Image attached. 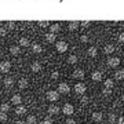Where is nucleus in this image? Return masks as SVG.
Masks as SVG:
<instances>
[{"label": "nucleus", "mask_w": 124, "mask_h": 124, "mask_svg": "<svg viewBox=\"0 0 124 124\" xmlns=\"http://www.w3.org/2000/svg\"><path fill=\"white\" fill-rule=\"evenodd\" d=\"M21 101H22L21 95H13V98H11V102H13L14 105H19V103H21Z\"/></svg>", "instance_id": "ddd939ff"}, {"label": "nucleus", "mask_w": 124, "mask_h": 124, "mask_svg": "<svg viewBox=\"0 0 124 124\" xmlns=\"http://www.w3.org/2000/svg\"><path fill=\"white\" fill-rule=\"evenodd\" d=\"M10 53L13 54V55H17V54L19 53V47H18V46H14V47H11V48H10Z\"/></svg>", "instance_id": "4be33fe9"}, {"label": "nucleus", "mask_w": 124, "mask_h": 124, "mask_svg": "<svg viewBox=\"0 0 124 124\" xmlns=\"http://www.w3.org/2000/svg\"><path fill=\"white\" fill-rule=\"evenodd\" d=\"M121 99H123V101H124V94H123V95H121Z\"/></svg>", "instance_id": "c03bdc74"}, {"label": "nucleus", "mask_w": 124, "mask_h": 124, "mask_svg": "<svg viewBox=\"0 0 124 124\" xmlns=\"http://www.w3.org/2000/svg\"><path fill=\"white\" fill-rule=\"evenodd\" d=\"M119 41L120 43H124V33H121V35L119 36Z\"/></svg>", "instance_id": "4c0bfd02"}, {"label": "nucleus", "mask_w": 124, "mask_h": 124, "mask_svg": "<svg viewBox=\"0 0 124 124\" xmlns=\"http://www.w3.org/2000/svg\"><path fill=\"white\" fill-rule=\"evenodd\" d=\"M85 84L84 83H77V84H75V93L77 94H84L85 93Z\"/></svg>", "instance_id": "7ed1b4c3"}, {"label": "nucleus", "mask_w": 124, "mask_h": 124, "mask_svg": "<svg viewBox=\"0 0 124 124\" xmlns=\"http://www.w3.org/2000/svg\"><path fill=\"white\" fill-rule=\"evenodd\" d=\"M68 62H69V63H76V62H77V57H76V55H69Z\"/></svg>", "instance_id": "a878e982"}, {"label": "nucleus", "mask_w": 124, "mask_h": 124, "mask_svg": "<svg viewBox=\"0 0 124 124\" xmlns=\"http://www.w3.org/2000/svg\"><path fill=\"white\" fill-rule=\"evenodd\" d=\"M58 76H59V73H58L57 70H55V72H53V73H51V77H53V79H58Z\"/></svg>", "instance_id": "f704fd0d"}, {"label": "nucleus", "mask_w": 124, "mask_h": 124, "mask_svg": "<svg viewBox=\"0 0 124 124\" xmlns=\"http://www.w3.org/2000/svg\"><path fill=\"white\" fill-rule=\"evenodd\" d=\"M25 123L26 124H36V117L35 116H28V119Z\"/></svg>", "instance_id": "412c9836"}, {"label": "nucleus", "mask_w": 124, "mask_h": 124, "mask_svg": "<svg viewBox=\"0 0 124 124\" xmlns=\"http://www.w3.org/2000/svg\"><path fill=\"white\" fill-rule=\"evenodd\" d=\"M80 40H81V41H83V43H87V41H88V37H87V36H81V37H80Z\"/></svg>", "instance_id": "c9c22d12"}, {"label": "nucleus", "mask_w": 124, "mask_h": 124, "mask_svg": "<svg viewBox=\"0 0 124 124\" xmlns=\"http://www.w3.org/2000/svg\"><path fill=\"white\" fill-rule=\"evenodd\" d=\"M6 35V31L4 29H0V36H4Z\"/></svg>", "instance_id": "79ce46f5"}, {"label": "nucleus", "mask_w": 124, "mask_h": 124, "mask_svg": "<svg viewBox=\"0 0 124 124\" xmlns=\"http://www.w3.org/2000/svg\"><path fill=\"white\" fill-rule=\"evenodd\" d=\"M120 65V59L117 57H110L108 59V66L110 68H117Z\"/></svg>", "instance_id": "f257e3e1"}, {"label": "nucleus", "mask_w": 124, "mask_h": 124, "mask_svg": "<svg viewBox=\"0 0 124 124\" xmlns=\"http://www.w3.org/2000/svg\"><path fill=\"white\" fill-rule=\"evenodd\" d=\"M88 25H90V22H88V21H84V22H81V26H88Z\"/></svg>", "instance_id": "ea45409f"}, {"label": "nucleus", "mask_w": 124, "mask_h": 124, "mask_svg": "<svg viewBox=\"0 0 124 124\" xmlns=\"http://www.w3.org/2000/svg\"><path fill=\"white\" fill-rule=\"evenodd\" d=\"M77 26H79V25H77V22H70V23H69V29H70V31L76 29Z\"/></svg>", "instance_id": "7c9ffc66"}, {"label": "nucleus", "mask_w": 124, "mask_h": 124, "mask_svg": "<svg viewBox=\"0 0 124 124\" xmlns=\"http://www.w3.org/2000/svg\"><path fill=\"white\" fill-rule=\"evenodd\" d=\"M58 98H59L58 91H48V93H47V99H48V101L55 102V101H58Z\"/></svg>", "instance_id": "f03ea898"}, {"label": "nucleus", "mask_w": 124, "mask_h": 124, "mask_svg": "<svg viewBox=\"0 0 124 124\" xmlns=\"http://www.w3.org/2000/svg\"><path fill=\"white\" fill-rule=\"evenodd\" d=\"M32 48H33L35 53H41V47H40L39 44H33V46H32Z\"/></svg>", "instance_id": "c85d7f7f"}, {"label": "nucleus", "mask_w": 124, "mask_h": 124, "mask_svg": "<svg viewBox=\"0 0 124 124\" xmlns=\"http://www.w3.org/2000/svg\"><path fill=\"white\" fill-rule=\"evenodd\" d=\"M102 119H103V115H102L101 112H94V113H93V120H94V121L101 123Z\"/></svg>", "instance_id": "6e6552de"}, {"label": "nucleus", "mask_w": 124, "mask_h": 124, "mask_svg": "<svg viewBox=\"0 0 124 124\" xmlns=\"http://www.w3.org/2000/svg\"><path fill=\"white\" fill-rule=\"evenodd\" d=\"M43 124H53V120H51V117H46L44 121H43Z\"/></svg>", "instance_id": "473e14b6"}, {"label": "nucleus", "mask_w": 124, "mask_h": 124, "mask_svg": "<svg viewBox=\"0 0 124 124\" xmlns=\"http://www.w3.org/2000/svg\"><path fill=\"white\" fill-rule=\"evenodd\" d=\"M88 101H90L88 97H83L81 99H80V102H81V103H88Z\"/></svg>", "instance_id": "72a5a7b5"}, {"label": "nucleus", "mask_w": 124, "mask_h": 124, "mask_svg": "<svg viewBox=\"0 0 124 124\" xmlns=\"http://www.w3.org/2000/svg\"><path fill=\"white\" fill-rule=\"evenodd\" d=\"M58 31H59V25H58V23L51 25V33H57Z\"/></svg>", "instance_id": "bb28decb"}, {"label": "nucleus", "mask_w": 124, "mask_h": 124, "mask_svg": "<svg viewBox=\"0 0 124 124\" xmlns=\"http://www.w3.org/2000/svg\"><path fill=\"white\" fill-rule=\"evenodd\" d=\"M13 84H14V80H13V77H6V79H4V85L7 87V88H10V87H13Z\"/></svg>", "instance_id": "2eb2a0df"}, {"label": "nucleus", "mask_w": 124, "mask_h": 124, "mask_svg": "<svg viewBox=\"0 0 124 124\" xmlns=\"http://www.w3.org/2000/svg\"><path fill=\"white\" fill-rule=\"evenodd\" d=\"M113 51H115V46L113 44H106L105 46V53L106 54H112Z\"/></svg>", "instance_id": "f3484780"}, {"label": "nucleus", "mask_w": 124, "mask_h": 124, "mask_svg": "<svg viewBox=\"0 0 124 124\" xmlns=\"http://www.w3.org/2000/svg\"><path fill=\"white\" fill-rule=\"evenodd\" d=\"M39 25H40V26H48V23H47V22H40Z\"/></svg>", "instance_id": "a19ab883"}, {"label": "nucleus", "mask_w": 124, "mask_h": 124, "mask_svg": "<svg viewBox=\"0 0 124 124\" xmlns=\"http://www.w3.org/2000/svg\"><path fill=\"white\" fill-rule=\"evenodd\" d=\"M88 55L90 57H95V55H97V48H95V47H90L88 48Z\"/></svg>", "instance_id": "5701e85b"}, {"label": "nucleus", "mask_w": 124, "mask_h": 124, "mask_svg": "<svg viewBox=\"0 0 124 124\" xmlns=\"http://www.w3.org/2000/svg\"><path fill=\"white\" fill-rule=\"evenodd\" d=\"M58 91L62 93V94H68L70 91V88H69V85H68L66 83H61V84L58 85Z\"/></svg>", "instance_id": "423d86ee"}, {"label": "nucleus", "mask_w": 124, "mask_h": 124, "mask_svg": "<svg viewBox=\"0 0 124 124\" xmlns=\"http://www.w3.org/2000/svg\"><path fill=\"white\" fill-rule=\"evenodd\" d=\"M57 50L59 53H63V51H66L68 50V44L65 41H58L57 43Z\"/></svg>", "instance_id": "0eeeda50"}, {"label": "nucleus", "mask_w": 124, "mask_h": 124, "mask_svg": "<svg viewBox=\"0 0 124 124\" xmlns=\"http://www.w3.org/2000/svg\"><path fill=\"white\" fill-rule=\"evenodd\" d=\"M116 120H117V116H116L115 113H110V115H109V121H110V123H116Z\"/></svg>", "instance_id": "cd10ccee"}, {"label": "nucleus", "mask_w": 124, "mask_h": 124, "mask_svg": "<svg viewBox=\"0 0 124 124\" xmlns=\"http://www.w3.org/2000/svg\"><path fill=\"white\" fill-rule=\"evenodd\" d=\"M72 76L75 77V79H84V70L83 69H75V72L72 73Z\"/></svg>", "instance_id": "20e7f679"}, {"label": "nucleus", "mask_w": 124, "mask_h": 124, "mask_svg": "<svg viewBox=\"0 0 124 124\" xmlns=\"http://www.w3.org/2000/svg\"><path fill=\"white\" fill-rule=\"evenodd\" d=\"M15 124H26L25 121H15Z\"/></svg>", "instance_id": "37998d69"}, {"label": "nucleus", "mask_w": 124, "mask_h": 124, "mask_svg": "<svg viewBox=\"0 0 124 124\" xmlns=\"http://www.w3.org/2000/svg\"><path fill=\"white\" fill-rule=\"evenodd\" d=\"M8 109H10V108H8V103H1V105H0V110L3 112V113H6Z\"/></svg>", "instance_id": "393cba45"}, {"label": "nucleus", "mask_w": 124, "mask_h": 124, "mask_svg": "<svg viewBox=\"0 0 124 124\" xmlns=\"http://www.w3.org/2000/svg\"><path fill=\"white\" fill-rule=\"evenodd\" d=\"M6 120H7V115L1 112V113H0V121H6Z\"/></svg>", "instance_id": "2f4dec72"}, {"label": "nucleus", "mask_w": 124, "mask_h": 124, "mask_svg": "<svg viewBox=\"0 0 124 124\" xmlns=\"http://www.w3.org/2000/svg\"><path fill=\"white\" fill-rule=\"evenodd\" d=\"M73 112H75V108H73L72 103H66V105H63V113H65V115L69 116V115H72Z\"/></svg>", "instance_id": "39448f33"}, {"label": "nucleus", "mask_w": 124, "mask_h": 124, "mask_svg": "<svg viewBox=\"0 0 124 124\" xmlns=\"http://www.w3.org/2000/svg\"><path fill=\"white\" fill-rule=\"evenodd\" d=\"M31 69H32V72H39L40 69H41V65H40L39 62H33V63H32V66H31Z\"/></svg>", "instance_id": "4468645a"}, {"label": "nucleus", "mask_w": 124, "mask_h": 124, "mask_svg": "<svg viewBox=\"0 0 124 124\" xmlns=\"http://www.w3.org/2000/svg\"><path fill=\"white\" fill-rule=\"evenodd\" d=\"M66 124H76V121L73 119H68L66 120Z\"/></svg>", "instance_id": "58836bf2"}, {"label": "nucleus", "mask_w": 124, "mask_h": 124, "mask_svg": "<svg viewBox=\"0 0 124 124\" xmlns=\"http://www.w3.org/2000/svg\"><path fill=\"white\" fill-rule=\"evenodd\" d=\"M18 87H19L21 90L26 88V87H28V80L26 79H21L19 81H18Z\"/></svg>", "instance_id": "f8f14e48"}, {"label": "nucleus", "mask_w": 124, "mask_h": 124, "mask_svg": "<svg viewBox=\"0 0 124 124\" xmlns=\"http://www.w3.org/2000/svg\"><path fill=\"white\" fill-rule=\"evenodd\" d=\"M116 121H117V124H124V117H119Z\"/></svg>", "instance_id": "e433bc0d"}, {"label": "nucleus", "mask_w": 124, "mask_h": 124, "mask_svg": "<svg viewBox=\"0 0 124 124\" xmlns=\"http://www.w3.org/2000/svg\"><path fill=\"white\" fill-rule=\"evenodd\" d=\"M116 80H123L124 79V69H119V70L115 73Z\"/></svg>", "instance_id": "9b49d317"}, {"label": "nucleus", "mask_w": 124, "mask_h": 124, "mask_svg": "<svg viewBox=\"0 0 124 124\" xmlns=\"http://www.w3.org/2000/svg\"><path fill=\"white\" fill-rule=\"evenodd\" d=\"M46 40H47V41H50V43L55 41V33H48V35L46 36Z\"/></svg>", "instance_id": "aec40b11"}, {"label": "nucleus", "mask_w": 124, "mask_h": 124, "mask_svg": "<svg viewBox=\"0 0 124 124\" xmlns=\"http://www.w3.org/2000/svg\"><path fill=\"white\" fill-rule=\"evenodd\" d=\"M10 62H1L0 63V72H3V73H6V72L10 70Z\"/></svg>", "instance_id": "1a4fd4ad"}, {"label": "nucleus", "mask_w": 124, "mask_h": 124, "mask_svg": "<svg viewBox=\"0 0 124 124\" xmlns=\"http://www.w3.org/2000/svg\"><path fill=\"white\" fill-rule=\"evenodd\" d=\"M91 79L94 80V81H101L102 80V73L101 72H93V75H91Z\"/></svg>", "instance_id": "9d476101"}, {"label": "nucleus", "mask_w": 124, "mask_h": 124, "mask_svg": "<svg viewBox=\"0 0 124 124\" xmlns=\"http://www.w3.org/2000/svg\"><path fill=\"white\" fill-rule=\"evenodd\" d=\"M19 44L23 46V47H26V46L31 44V41H29L28 39H25V37H21V39H19Z\"/></svg>", "instance_id": "a211bd4d"}, {"label": "nucleus", "mask_w": 124, "mask_h": 124, "mask_svg": "<svg viewBox=\"0 0 124 124\" xmlns=\"http://www.w3.org/2000/svg\"><path fill=\"white\" fill-rule=\"evenodd\" d=\"M105 87H106V88H112V87H113V80H110V79L105 80Z\"/></svg>", "instance_id": "b1692460"}, {"label": "nucleus", "mask_w": 124, "mask_h": 124, "mask_svg": "<svg viewBox=\"0 0 124 124\" xmlns=\"http://www.w3.org/2000/svg\"><path fill=\"white\" fill-rule=\"evenodd\" d=\"M102 94H103V95H110V94H112V88H106V87H105V88L102 90Z\"/></svg>", "instance_id": "c756f323"}, {"label": "nucleus", "mask_w": 124, "mask_h": 124, "mask_svg": "<svg viewBox=\"0 0 124 124\" xmlns=\"http://www.w3.org/2000/svg\"><path fill=\"white\" fill-rule=\"evenodd\" d=\"M48 113H50V115H57V113H59V108H58V106H53V105H51V106L48 108Z\"/></svg>", "instance_id": "dca6fc26"}, {"label": "nucleus", "mask_w": 124, "mask_h": 124, "mask_svg": "<svg viewBox=\"0 0 124 124\" xmlns=\"http://www.w3.org/2000/svg\"><path fill=\"white\" fill-rule=\"evenodd\" d=\"M15 113H17V115H23V113H26V108L18 106L17 109H15Z\"/></svg>", "instance_id": "6ab92c4d"}]
</instances>
